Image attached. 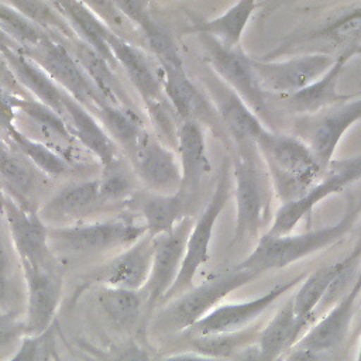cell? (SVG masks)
I'll list each match as a JSON object with an SVG mask.
<instances>
[{
    "mask_svg": "<svg viewBox=\"0 0 361 361\" xmlns=\"http://www.w3.org/2000/svg\"><path fill=\"white\" fill-rule=\"evenodd\" d=\"M303 334V327L299 324L292 298L272 316L262 327L257 345L262 361H279L281 357L290 350L298 338Z\"/></svg>",
    "mask_w": 361,
    "mask_h": 361,
    "instance_id": "cell-27",
    "label": "cell"
},
{
    "mask_svg": "<svg viewBox=\"0 0 361 361\" xmlns=\"http://www.w3.org/2000/svg\"><path fill=\"white\" fill-rule=\"evenodd\" d=\"M192 224L193 219L186 216L171 233L152 237L154 251L151 269L144 288L140 290L145 322L151 320L178 276Z\"/></svg>",
    "mask_w": 361,
    "mask_h": 361,
    "instance_id": "cell-10",
    "label": "cell"
},
{
    "mask_svg": "<svg viewBox=\"0 0 361 361\" xmlns=\"http://www.w3.org/2000/svg\"><path fill=\"white\" fill-rule=\"evenodd\" d=\"M21 52L34 61L65 93L85 109L93 111L96 107L106 103L79 66L72 52L59 38L45 34L37 47Z\"/></svg>",
    "mask_w": 361,
    "mask_h": 361,
    "instance_id": "cell-8",
    "label": "cell"
},
{
    "mask_svg": "<svg viewBox=\"0 0 361 361\" xmlns=\"http://www.w3.org/2000/svg\"><path fill=\"white\" fill-rule=\"evenodd\" d=\"M227 361H262L261 355H259V350L257 343L244 348L243 351H240L238 354L233 355L230 360Z\"/></svg>",
    "mask_w": 361,
    "mask_h": 361,
    "instance_id": "cell-45",
    "label": "cell"
},
{
    "mask_svg": "<svg viewBox=\"0 0 361 361\" xmlns=\"http://www.w3.org/2000/svg\"><path fill=\"white\" fill-rule=\"evenodd\" d=\"M0 31L21 51L37 47L45 37L42 30L10 3H0Z\"/></svg>",
    "mask_w": 361,
    "mask_h": 361,
    "instance_id": "cell-37",
    "label": "cell"
},
{
    "mask_svg": "<svg viewBox=\"0 0 361 361\" xmlns=\"http://www.w3.org/2000/svg\"><path fill=\"white\" fill-rule=\"evenodd\" d=\"M203 48L206 65L262 120L269 121L268 94L261 89L258 78L247 56L240 48H228L216 39L197 34Z\"/></svg>",
    "mask_w": 361,
    "mask_h": 361,
    "instance_id": "cell-7",
    "label": "cell"
},
{
    "mask_svg": "<svg viewBox=\"0 0 361 361\" xmlns=\"http://www.w3.org/2000/svg\"><path fill=\"white\" fill-rule=\"evenodd\" d=\"M336 58L326 54H300L283 61L254 59L252 68L261 89L268 94L279 97L290 96L319 78L334 63Z\"/></svg>",
    "mask_w": 361,
    "mask_h": 361,
    "instance_id": "cell-12",
    "label": "cell"
},
{
    "mask_svg": "<svg viewBox=\"0 0 361 361\" xmlns=\"http://www.w3.org/2000/svg\"><path fill=\"white\" fill-rule=\"evenodd\" d=\"M258 6L259 3L252 0L238 1L227 8L224 14L212 20L195 23L193 27L188 31L195 34H204L224 47L238 48L243 32Z\"/></svg>",
    "mask_w": 361,
    "mask_h": 361,
    "instance_id": "cell-32",
    "label": "cell"
},
{
    "mask_svg": "<svg viewBox=\"0 0 361 361\" xmlns=\"http://www.w3.org/2000/svg\"><path fill=\"white\" fill-rule=\"evenodd\" d=\"M102 361H152L149 353L134 340L124 341L107 353H97Z\"/></svg>",
    "mask_w": 361,
    "mask_h": 361,
    "instance_id": "cell-41",
    "label": "cell"
},
{
    "mask_svg": "<svg viewBox=\"0 0 361 361\" xmlns=\"http://www.w3.org/2000/svg\"><path fill=\"white\" fill-rule=\"evenodd\" d=\"M0 212L6 220L20 265H52L59 259L48 245V227L41 216L3 192Z\"/></svg>",
    "mask_w": 361,
    "mask_h": 361,
    "instance_id": "cell-16",
    "label": "cell"
},
{
    "mask_svg": "<svg viewBox=\"0 0 361 361\" xmlns=\"http://www.w3.org/2000/svg\"><path fill=\"white\" fill-rule=\"evenodd\" d=\"M361 178V154L334 161L327 166L320 180L296 200L283 203L275 214L274 223L267 231L268 235L290 234L299 221L309 217L313 209L329 196L340 193L353 182Z\"/></svg>",
    "mask_w": 361,
    "mask_h": 361,
    "instance_id": "cell-9",
    "label": "cell"
},
{
    "mask_svg": "<svg viewBox=\"0 0 361 361\" xmlns=\"http://www.w3.org/2000/svg\"><path fill=\"white\" fill-rule=\"evenodd\" d=\"M6 140L10 145H14L16 149L25 157V159L37 168L38 172H42L49 176H62L72 171V165L68 164L62 157L54 152L51 148L44 145L39 141L32 140L31 137L21 133L14 123L8 126L4 131Z\"/></svg>",
    "mask_w": 361,
    "mask_h": 361,
    "instance_id": "cell-35",
    "label": "cell"
},
{
    "mask_svg": "<svg viewBox=\"0 0 361 361\" xmlns=\"http://www.w3.org/2000/svg\"><path fill=\"white\" fill-rule=\"evenodd\" d=\"M203 82L210 93L213 104L223 127L233 144H255L257 138L268 128L252 110L226 85L214 72L203 75Z\"/></svg>",
    "mask_w": 361,
    "mask_h": 361,
    "instance_id": "cell-19",
    "label": "cell"
},
{
    "mask_svg": "<svg viewBox=\"0 0 361 361\" xmlns=\"http://www.w3.org/2000/svg\"><path fill=\"white\" fill-rule=\"evenodd\" d=\"M322 358L320 354L309 353L299 348H290V353H286V357L279 361H319Z\"/></svg>",
    "mask_w": 361,
    "mask_h": 361,
    "instance_id": "cell-44",
    "label": "cell"
},
{
    "mask_svg": "<svg viewBox=\"0 0 361 361\" xmlns=\"http://www.w3.org/2000/svg\"><path fill=\"white\" fill-rule=\"evenodd\" d=\"M52 4L69 23L79 41L96 51L111 65V68L116 66V61L106 41L107 25L86 6V3L58 1Z\"/></svg>",
    "mask_w": 361,
    "mask_h": 361,
    "instance_id": "cell-31",
    "label": "cell"
},
{
    "mask_svg": "<svg viewBox=\"0 0 361 361\" xmlns=\"http://www.w3.org/2000/svg\"><path fill=\"white\" fill-rule=\"evenodd\" d=\"M96 306L106 323L120 334H133L144 320V303L140 292L96 286Z\"/></svg>",
    "mask_w": 361,
    "mask_h": 361,
    "instance_id": "cell-26",
    "label": "cell"
},
{
    "mask_svg": "<svg viewBox=\"0 0 361 361\" xmlns=\"http://www.w3.org/2000/svg\"><path fill=\"white\" fill-rule=\"evenodd\" d=\"M106 41L116 65H120L124 69L145 107L166 100L159 68L152 65L151 59L142 49L133 45L109 27L106 31Z\"/></svg>",
    "mask_w": 361,
    "mask_h": 361,
    "instance_id": "cell-20",
    "label": "cell"
},
{
    "mask_svg": "<svg viewBox=\"0 0 361 361\" xmlns=\"http://www.w3.org/2000/svg\"><path fill=\"white\" fill-rule=\"evenodd\" d=\"M257 158L259 152L255 144H233L230 162L234 180L235 231L231 245L258 237L265 220V183Z\"/></svg>",
    "mask_w": 361,
    "mask_h": 361,
    "instance_id": "cell-6",
    "label": "cell"
},
{
    "mask_svg": "<svg viewBox=\"0 0 361 361\" xmlns=\"http://www.w3.org/2000/svg\"><path fill=\"white\" fill-rule=\"evenodd\" d=\"M345 265L347 262L344 258L327 264L305 276L299 285L298 292L292 296L295 316L303 329L310 324L316 307L323 303L324 298L331 289V285L345 268Z\"/></svg>",
    "mask_w": 361,
    "mask_h": 361,
    "instance_id": "cell-29",
    "label": "cell"
},
{
    "mask_svg": "<svg viewBox=\"0 0 361 361\" xmlns=\"http://www.w3.org/2000/svg\"><path fill=\"white\" fill-rule=\"evenodd\" d=\"M0 55L28 96L52 109L62 118L65 92L16 45L0 47Z\"/></svg>",
    "mask_w": 361,
    "mask_h": 361,
    "instance_id": "cell-24",
    "label": "cell"
},
{
    "mask_svg": "<svg viewBox=\"0 0 361 361\" xmlns=\"http://www.w3.org/2000/svg\"><path fill=\"white\" fill-rule=\"evenodd\" d=\"M261 330L259 324H251L238 331L190 337V351L227 361L244 348L255 344Z\"/></svg>",
    "mask_w": 361,
    "mask_h": 361,
    "instance_id": "cell-36",
    "label": "cell"
},
{
    "mask_svg": "<svg viewBox=\"0 0 361 361\" xmlns=\"http://www.w3.org/2000/svg\"><path fill=\"white\" fill-rule=\"evenodd\" d=\"M62 120L73 140L97 159L102 166L118 158V148L99 120L68 93L63 96Z\"/></svg>",
    "mask_w": 361,
    "mask_h": 361,
    "instance_id": "cell-23",
    "label": "cell"
},
{
    "mask_svg": "<svg viewBox=\"0 0 361 361\" xmlns=\"http://www.w3.org/2000/svg\"><path fill=\"white\" fill-rule=\"evenodd\" d=\"M11 258H10V251L6 244V240L3 237V231L0 227V292L3 298V303L6 302L8 293H10V286H11Z\"/></svg>",
    "mask_w": 361,
    "mask_h": 361,
    "instance_id": "cell-42",
    "label": "cell"
},
{
    "mask_svg": "<svg viewBox=\"0 0 361 361\" xmlns=\"http://www.w3.org/2000/svg\"><path fill=\"white\" fill-rule=\"evenodd\" d=\"M0 303H3V298H1V292H0Z\"/></svg>",
    "mask_w": 361,
    "mask_h": 361,
    "instance_id": "cell-49",
    "label": "cell"
},
{
    "mask_svg": "<svg viewBox=\"0 0 361 361\" xmlns=\"http://www.w3.org/2000/svg\"><path fill=\"white\" fill-rule=\"evenodd\" d=\"M152 251V237L148 234L142 235L138 241L87 272L73 298L96 286H111L140 292L149 275Z\"/></svg>",
    "mask_w": 361,
    "mask_h": 361,
    "instance_id": "cell-15",
    "label": "cell"
},
{
    "mask_svg": "<svg viewBox=\"0 0 361 361\" xmlns=\"http://www.w3.org/2000/svg\"><path fill=\"white\" fill-rule=\"evenodd\" d=\"M354 361H361V337H360V343H358V348H357V355Z\"/></svg>",
    "mask_w": 361,
    "mask_h": 361,
    "instance_id": "cell-47",
    "label": "cell"
},
{
    "mask_svg": "<svg viewBox=\"0 0 361 361\" xmlns=\"http://www.w3.org/2000/svg\"><path fill=\"white\" fill-rule=\"evenodd\" d=\"M351 58H353L351 55L337 56L333 66L322 78H319L305 89L290 96H283L282 99L285 100L288 109L305 117V116L317 114L323 110H327L333 106L347 102L353 94L338 93L337 85L345 63Z\"/></svg>",
    "mask_w": 361,
    "mask_h": 361,
    "instance_id": "cell-25",
    "label": "cell"
},
{
    "mask_svg": "<svg viewBox=\"0 0 361 361\" xmlns=\"http://www.w3.org/2000/svg\"><path fill=\"white\" fill-rule=\"evenodd\" d=\"M138 210L141 213L145 234L157 237L171 233L176 224L185 219L189 210L182 195H159L148 192L138 197Z\"/></svg>",
    "mask_w": 361,
    "mask_h": 361,
    "instance_id": "cell-28",
    "label": "cell"
},
{
    "mask_svg": "<svg viewBox=\"0 0 361 361\" xmlns=\"http://www.w3.org/2000/svg\"><path fill=\"white\" fill-rule=\"evenodd\" d=\"M176 145L180 165L179 193L190 207L197 199L203 179L212 169L202 124L192 120L180 121L176 134Z\"/></svg>",
    "mask_w": 361,
    "mask_h": 361,
    "instance_id": "cell-21",
    "label": "cell"
},
{
    "mask_svg": "<svg viewBox=\"0 0 361 361\" xmlns=\"http://www.w3.org/2000/svg\"><path fill=\"white\" fill-rule=\"evenodd\" d=\"M99 202L97 179L71 182L47 200L42 209V216L52 220L75 217L86 213Z\"/></svg>",
    "mask_w": 361,
    "mask_h": 361,
    "instance_id": "cell-33",
    "label": "cell"
},
{
    "mask_svg": "<svg viewBox=\"0 0 361 361\" xmlns=\"http://www.w3.org/2000/svg\"><path fill=\"white\" fill-rule=\"evenodd\" d=\"M145 235L142 223L130 217L48 228V245L61 257H90L111 250H126Z\"/></svg>",
    "mask_w": 361,
    "mask_h": 361,
    "instance_id": "cell-4",
    "label": "cell"
},
{
    "mask_svg": "<svg viewBox=\"0 0 361 361\" xmlns=\"http://www.w3.org/2000/svg\"><path fill=\"white\" fill-rule=\"evenodd\" d=\"M230 196H231V162L228 158H226L221 164L210 200L206 203L199 219H196L192 224V228L186 240L185 254L182 258L178 276L172 283L171 289L164 296L161 306H164L169 300L180 296L182 293H185L186 290L195 286L193 281L197 271L210 258L209 247H210L214 224L220 213L223 212L224 206L227 204Z\"/></svg>",
    "mask_w": 361,
    "mask_h": 361,
    "instance_id": "cell-5",
    "label": "cell"
},
{
    "mask_svg": "<svg viewBox=\"0 0 361 361\" xmlns=\"http://www.w3.org/2000/svg\"><path fill=\"white\" fill-rule=\"evenodd\" d=\"M358 120H361V92L344 103L298 120L296 137L310 148L322 169L326 171L333 162L343 135Z\"/></svg>",
    "mask_w": 361,
    "mask_h": 361,
    "instance_id": "cell-11",
    "label": "cell"
},
{
    "mask_svg": "<svg viewBox=\"0 0 361 361\" xmlns=\"http://www.w3.org/2000/svg\"><path fill=\"white\" fill-rule=\"evenodd\" d=\"M48 350H51V329L38 337L25 336L20 348L7 361H44Z\"/></svg>",
    "mask_w": 361,
    "mask_h": 361,
    "instance_id": "cell-40",
    "label": "cell"
},
{
    "mask_svg": "<svg viewBox=\"0 0 361 361\" xmlns=\"http://www.w3.org/2000/svg\"><path fill=\"white\" fill-rule=\"evenodd\" d=\"M27 296L23 333L38 337L48 331L54 323L62 298V274L59 264L20 265Z\"/></svg>",
    "mask_w": 361,
    "mask_h": 361,
    "instance_id": "cell-13",
    "label": "cell"
},
{
    "mask_svg": "<svg viewBox=\"0 0 361 361\" xmlns=\"http://www.w3.org/2000/svg\"><path fill=\"white\" fill-rule=\"evenodd\" d=\"M1 195H3V190H1V186H0V199H1Z\"/></svg>",
    "mask_w": 361,
    "mask_h": 361,
    "instance_id": "cell-48",
    "label": "cell"
},
{
    "mask_svg": "<svg viewBox=\"0 0 361 361\" xmlns=\"http://www.w3.org/2000/svg\"><path fill=\"white\" fill-rule=\"evenodd\" d=\"M360 292L361 289L351 285L348 292L343 295L317 323L309 327L292 348L320 355L337 348L348 334Z\"/></svg>",
    "mask_w": 361,
    "mask_h": 361,
    "instance_id": "cell-22",
    "label": "cell"
},
{
    "mask_svg": "<svg viewBox=\"0 0 361 361\" xmlns=\"http://www.w3.org/2000/svg\"><path fill=\"white\" fill-rule=\"evenodd\" d=\"M306 275L307 274L305 272L296 275L295 278L281 282L271 288L269 290H267L265 293L252 299L230 303L221 302L185 333L189 337H200L243 330L251 326L264 312H267L283 295L289 293L293 288L299 286Z\"/></svg>",
    "mask_w": 361,
    "mask_h": 361,
    "instance_id": "cell-14",
    "label": "cell"
},
{
    "mask_svg": "<svg viewBox=\"0 0 361 361\" xmlns=\"http://www.w3.org/2000/svg\"><path fill=\"white\" fill-rule=\"evenodd\" d=\"M255 147L264 158L282 204L303 196L324 173L310 148L296 135L267 128L257 138Z\"/></svg>",
    "mask_w": 361,
    "mask_h": 361,
    "instance_id": "cell-2",
    "label": "cell"
},
{
    "mask_svg": "<svg viewBox=\"0 0 361 361\" xmlns=\"http://www.w3.org/2000/svg\"><path fill=\"white\" fill-rule=\"evenodd\" d=\"M127 157L135 178L149 192L159 195H173L179 192V159L158 137L147 131Z\"/></svg>",
    "mask_w": 361,
    "mask_h": 361,
    "instance_id": "cell-17",
    "label": "cell"
},
{
    "mask_svg": "<svg viewBox=\"0 0 361 361\" xmlns=\"http://www.w3.org/2000/svg\"><path fill=\"white\" fill-rule=\"evenodd\" d=\"M93 113L117 148L120 147L127 155L147 133L140 116L131 109L104 103L96 107Z\"/></svg>",
    "mask_w": 361,
    "mask_h": 361,
    "instance_id": "cell-34",
    "label": "cell"
},
{
    "mask_svg": "<svg viewBox=\"0 0 361 361\" xmlns=\"http://www.w3.org/2000/svg\"><path fill=\"white\" fill-rule=\"evenodd\" d=\"M16 10H18L23 16L31 20L39 30L45 32V30L58 34L59 37L66 38L69 42L78 39L75 31L65 20V17L54 7L52 3L42 1H13L10 3ZM58 37V38H59Z\"/></svg>",
    "mask_w": 361,
    "mask_h": 361,
    "instance_id": "cell-39",
    "label": "cell"
},
{
    "mask_svg": "<svg viewBox=\"0 0 361 361\" xmlns=\"http://www.w3.org/2000/svg\"><path fill=\"white\" fill-rule=\"evenodd\" d=\"M257 276L251 271L235 267L221 276L195 285L180 296L157 309L152 314L154 319L151 317V327L159 334L185 333L219 306L228 293L250 283Z\"/></svg>",
    "mask_w": 361,
    "mask_h": 361,
    "instance_id": "cell-3",
    "label": "cell"
},
{
    "mask_svg": "<svg viewBox=\"0 0 361 361\" xmlns=\"http://www.w3.org/2000/svg\"><path fill=\"white\" fill-rule=\"evenodd\" d=\"M348 257L357 262L361 261V224H360V228H358V238L355 241V245L353 248V251L348 254Z\"/></svg>",
    "mask_w": 361,
    "mask_h": 361,
    "instance_id": "cell-46",
    "label": "cell"
},
{
    "mask_svg": "<svg viewBox=\"0 0 361 361\" xmlns=\"http://www.w3.org/2000/svg\"><path fill=\"white\" fill-rule=\"evenodd\" d=\"M135 175L127 164L118 157L102 169L99 180L100 202H120L135 193Z\"/></svg>",
    "mask_w": 361,
    "mask_h": 361,
    "instance_id": "cell-38",
    "label": "cell"
},
{
    "mask_svg": "<svg viewBox=\"0 0 361 361\" xmlns=\"http://www.w3.org/2000/svg\"><path fill=\"white\" fill-rule=\"evenodd\" d=\"M288 52L296 55L326 54L334 58L361 54V4L326 27L282 45L274 51V55Z\"/></svg>",
    "mask_w": 361,
    "mask_h": 361,
    "instance_id": "cell-18",
    "label": "cell"
},
{
    "mask_svg": "<svg viewBox=\"0 0 361 361\" xmlns=\"http://www.w3.org/2000/svg\"><path fill=\"white\" fill-rule=\"evenodd\" d=\"M361 204L350 199L341 219L323 228L305 231L300 234L268 235L259 237L255 248L237 265V268L251 271L257 275L271 269H281L295 264L314 252L323 251L341 241L353 228Z\"/></svg>",
    "mask_w": 361,
    "mask_h": 361,
    "instance_id": "cell-1",
    "label": "cell"
},
{
    "mask_svg": "<svg viewBox=\"0 0 361 361\" xmlns=\"http://www.w3.org/2000/svg\"><path fill=\"white\" fill-rule=\"evenodd\" d=\"M152 361H226V360H220V358H214V357H209V355H203L195 351H182V353H172V354H165L158 357L157 360Z\"/></svg>",
    "mask_w": 361,
    "mask_h": 361,
    "instance_id": "cell-43",
    "label": "cell"
},
{
    "mask_svg": "<svg viewBox=\"0 0 361 361\" xmlns=\"http://www.w3.org/2000/svg\"><path fill=\"white\" fill-rule=\"evenodd\" d=\"M71 44L73 48L72 51L73 58L76 59L79 66L83 69V72L86 73V76L94 86V89L103 97V100L111 106L131 109L130 104L127 103L126 94L121 90L118 80L116 79L111 71V65L85 42L76 39Z\"/></svg>",
    "mask_w": 361,
    "mask_h": 361,
    "instance_id": "cell-30",
    "label": "cell"
}]
</instances>
